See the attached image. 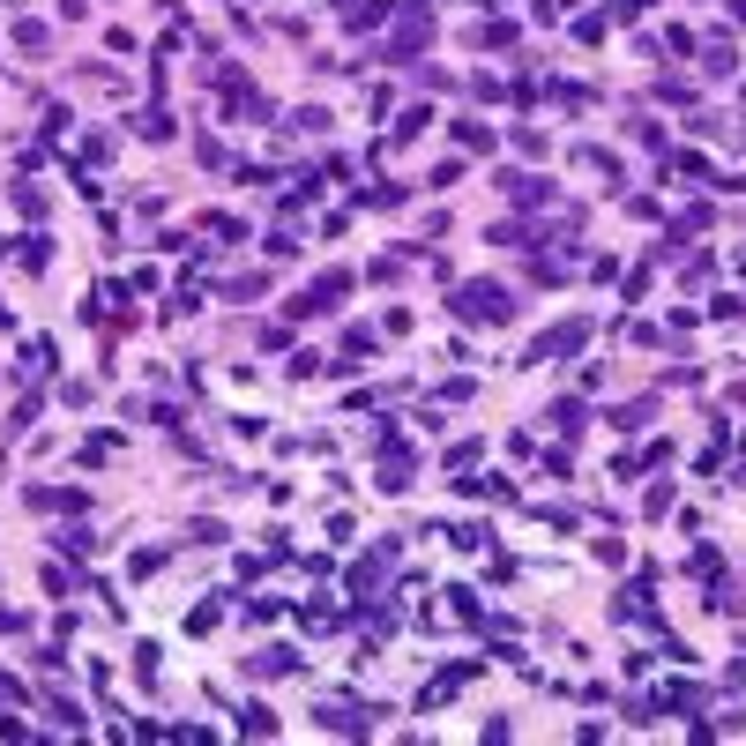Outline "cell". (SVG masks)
Wrapping results in <instances>:
<instances>
[]
</instances>
